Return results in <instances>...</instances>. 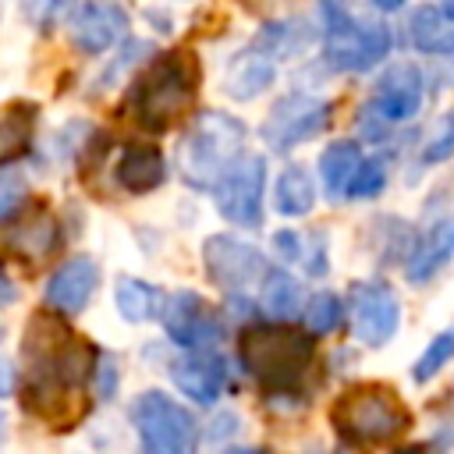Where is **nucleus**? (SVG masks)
I'll return each mask as SVG.
<instances>
[{"mask_svg": "<svg viewBox=\"0 0 454 454\" xmlns=\"http://www.w3.org/2000/svg\"><path fill=\"white\" fill-rule=\"evenodd\" d=\"M25 411L53 422V429H67L85 404L74 401V390L85 383L92 365V348L53 312H35L25 326Z\"/></svg>", "mask_w": 454, "mask_h": 454, "instance_id": "obj_1", "label": "nucleus"}, {"mask_svg": "<svg viewBox=\"0 0 454 454\" xmlns=\"http://www.w3.org/2000/svg\"><path fill=\"white\" fill-rule=\"evenodd\" d=\"M245 124L231 114H199V121L188 128L181 149H177V170L192 188H213L223 181V174L245 156Z\"/></svg>", "mask_w": 454, "mask_h": 454, "instance_id": "obj_2", "label": "nucleus"}, {"mask_svg": "<svg viewBox=\"0 0 454 454\" xmlns=\"http://www.w3.org/2000/svg\"><path fill=\"white\" fill-rule=\"evenodd\" d=\"M330 419H333L337 433L348 443H358V447L387 443V440L401 436L411 426L408 404L387 383H358V387H348L337 397Z\"/></svg>", "mask_w": 454, "mask_h": 454, "instance_id": "obj_3", "label": "nucleus"}, {"mask_svg": "<svg viewBox=\"0 0 454 454\" xmlns=\"http://www.w3.org/2000/svg\"><path fill=\"white\" fill-rule=\"evenodd\" d=\"M195 92L199 64L192 60V53H163L142 71L135 85V114L145 128L167 131L192 110Z\"/></svg>", "mask_w": 454, "mask_h": 454, "instance_id": "obj_4", "label": "nucleus"}, {"mask_svg": "<svg viewBox=\"0 0 454 454\" xmlns=\"http://www.w3.org/2000/svg\"><path fill=\"white\" fill-rule=\"evenodd\" d=\"M316 340L291 326H252L241 340L245 369L270 390H291L305 376Z\"/></svg>", "mask_w": 454, "mask_h": 454, "instance_id": "obj_5", "label": "nucleus"}, {"mask_svg": "<svg viewBox=\"0 0 454 454\" xmlns=\"http://www.w3.org/2000/svg\"><path fill=\"white\" fill-rule=\"evenodd\" d=\"M326 43L323 57L337 71H369L390 53V28L383 21H358L351 11L326 4Z\"/></svg>", "mask_w": 454, "mask_h": 454, "instance_id": "obj_6", "label": "nucleus"}, {"mask_svg": "<svg viewBox=\"0 0 454 454\" xmlns=\"http://www.w3.org/2000/svg\"><path fill=\"white\" fill-rule=\"evenodd\" d=\"M131 422L142 440V454H195L192 415L160 390H145L131 404Z\"/></svg>", "mask_w": 454, "mask_h": 454, "instance_id": "obj_7", "label": "nucleus"}, {"mask_svg": "<svg viewBox=\"0 0 454 454\" xmlns=\"http://www.w3.org/2000/svg\"><path fill=\"white\" fill-rule=\"evenodd\" d=\"M330 121V103L319 99V96H309V92H287L280 96L266 121H262V142L277 153H287L294 149L298 142L319 135Z\"/></svg>", "mask_w": 454, "mask_h": 454, "instance_id": "obj_8", "label": "nucleus"}, {"mask_svg": "<svg viewBox=\"0 0 454 454\" xmlns=\"http://www.w3.org/2000/svg\"><path fill=\"white\" fill-rule=\"evenodd\" d=\"M348 312H351L355 337L362 344H369V348H383L394 337L397 323H401V301L380 280H358V284H351Z\"/></svg>", "mask_w": 454, "mask_h": 454, "instance_id": "obj_9", "label": "nucleus"}, {"mask_svg": "<svg viewBox=\"0 0 454 454\" xmlns=\"http://www.w3.org/2000/svg\"><path fill=\"white\" fill-rule=\"evenodd\" d=\"M262 184H266L262 156H241L216 184V209L231 223L255 227L262 220Z\"/></svg>", "mask_w": 454, "mask_h": 454, "instance_id": "obj_10", "label": "nucleus"}, {"mask_svg": "<svg viewBox=\"0 0 454 454\" xmlns=\"http://www.w3.org/2000/svg\"><path fill=\"white\" fill-rule=\"evenodd\" d=\"M422 96H426L422 71L415 64H390L380 74L365 114H376L383 124H401L422 110Z\"/></svg>", "mask_w": 454, "mask_h": 454, "instance_id": "obj_11", "label": "nucleus"}, {"mask_svg": "<svg viewBox=\"0 0 454 454\" xmlns=\"http://www.w3.org/2000/svg\"><path fill=\"white\" fill-rule=\"evenodd\" d=\"M202 259H206V273L213 277V284H220L227 291L245 287L255 277H266L270 273L266 262H262V255L252 245H245L238 238H227V234H213L206 241V248H202Z\"/></svg>", "mask_w": 454, "mask_h": 454, "instance_id": "obj_12", "label": "nucleus"}, {"mask_svg": "<svg viewBox=\"0 0 454 454\" xmlns=\"http://www.w3.org/2000/svg\"><path fill=\"white\" fill-rule=\"evenodd\" d=\"M128 28V14L117 4H78L67 14V32L78 50L85 53H103L114 46Z\"/></svg>", "mask_w": 454, "mask_h": 454, "instance_id": "obj_13", "label": "nucleus"}, {"mask_svg": "<svg viewBox=\"0 0 454 454\" xmlns=\"http://www.w3.org/2000/svg\"><path fill=\"white\" fill-rule=\"evenodd\" d=\"M163 326H167L170 340L181 344V348H199V344H213L216 340L213 312L192 291H177V294L167 298V305H163Z\"/></svg>", "mask_w": 454, "mask_h": 454, "instance_id": "obj_14", "label": "nucleus"}, {"mask_svg": "<svg viewBox=\"0 0 454 454\" xmlns=\"http://www.w3.org/2000/svg\"><path fill=\"white\" fill-rule=\"evenodd\" d=\"M96 280H99L96 262L85 259V255H74V259H67L50 277V284H46V305L57 309V312H64V316H74V312H82L89 305V298L96 291Z\"/></svg>", "mask_w": 454, "mask_h": 454, "instance_id": "obj_15", "label": "nucleus"}, {"mask_svg": "<svg viewBox=\"0 0 454 454\" xmlns=\"http://www.w3.org/2000/svg\"><path fill=\"white\" fill-rule=\"evenodd\" d=\"M170 376H174L177 390L188 394L199 404H213L223 390V362L213 358V355H202V351L177 358L170 365Z\"/></svg>", "mask_w": 454, "mask_h": 454, "instance_id": "obj_16", "label": "nucleus"}, {"mask_svg": "<svg viewBox=\"0 0 454 454\" xmlns=\"http://www.w3.org/2000/svg\"><path fill=\"white\" fill-rule=\"evenodd\" d=\"M270 82H273V57H266L255 46L234 53L231 64H227V71H223V92L234 96V99H252Z\"/></svg>", "mask_w": 454, "mask_h": 454, "instance_id": "obj_17", "label": "nucleus"}, {"mask_svg": "<svg viewBox=\"0 0 454 454\" xmlns=\"http://www.w3.org/2000/svg\"><path fill=\"white\" fill-rule=\"evenodd\" d=\"M454 259V220H440L408 255V280L411 284H426L433 273H440L447 262Z\"/></svg>", "mask_w": 454, "mask_h": 454, "instance_id": "obj_18", "label": "nucleus"}, {"mask_svg": "<svg viewBox=\"0 0 454 454\" xmlns=\"http://www.w3.org/2000/svg\"><path fill=\"white\" fill-rule=\"evenodd\" d=\"M163 177H167V160L153 145H128L117 160V184L135 195L160 188Z\"/></svg>", "mask_w": 454, "mask_h": 454, "instance_id": "obj_19", "label": "nucleus"}, {"mask_svg": "<svg viewBox=\"0 0 454 454\" xmlns=\"http://www.w3.org/2000/svg\"><path fill=\"white\" fill-rule=\"evenodd\" d=\"M365 163L358 142H330L323 153H319V177H323V188L330 199H340L351 192V181L358 174V167Z\"/></svg>", "mask_w": 454, "mask_h": 454, "instance_id": "obj_20", "label": "nucleus"}, {"mask_svg": "<svg viewBox=\"0 0 454 454\" xmlns=\"http://www.w3.org/2000/svg\"><path fill=\"white\" fill-rule=\"evenodd\" d=\"M408 39L419 53L450 57L454 53V21L440 14V7H415L408 18Z\"/></svg>", "mask_w": 454, "mask_h": 454, "instance_id": "obj_21", "label": "nucleus"}, {"mask_svg": "<svg viewBox=\"0 0 454 454\" xmlns=\"http://www.w3.org/2000/svg\"><path fill=\"white\" fill-rule=\"evenodd\" d=\"M57 241H60V234H57V220L50 213H35L7 234V248L14 255H21L25 262H43L46 255H53Z\"/></svg>", "mask_w": 454, "mask_h": 454, "instance_id": "obj_22", "label": "nucleus"}, {"mask_svg": "<svg viewBox=\"0 0 454 454\" xmlns=\"http://www.w3.org/2000/svg\"><path fill=\"white\" fill-rule=\"evenodd\" d=\"M312 202H316V188H312L309 170L298 167V163L284 167L280 177H277V184H273V206H277V213H284V216H305L312 209Z\"/></svg>", "mask_w": 454, "mask_h": 454, "instance_id": "obj_23", "label": "nucleus"}, {"mask_svg": "<svg viewBox=\"0 0 454 454\" xmlns=\"http://www.w3.org/2000/svg\"><path fill=\"white\" fill-rule=\"evenodd\" d=\"M32 124H35L32 103H14L4 110V117H0V163H11L28 149Z\"/></svg>", "mask_w": 454, "mask_h": 454, "instance_id": "obj_24", "label": "nucleus"}, {"mask_svg": "<svg viewBox=\"0 0 454 454\" xmlns=\"http://www.w3.org/2000/svg\"><path fill=\"white\" fill-rule=\"evenodd\" d=\"M156 305H160V294L153 284L145 280H135V277H124L117 284V309L128 323H145L156 316Z\"/></svg>", "mask_w": 454, "mask_h": 454, "instance_id": "obj_25", "label": "nucleus"}, {"mask_svg": "<svg viewBox=\"0 0 454 454\" xmlns=\"http://www.w3.org/2000/svg\"><path fill=\"white\" fill-rule=\"evenodd\" d=\"M262 309L273 319H291L298 312V284L284 270H270L262 277Z\"/></svg>", "mask_w": 454, "mask_h": 454, "instance_id": "obj_26", "label": "nucleus"}, {"mask_svg": "<svg viewBox=\"0 0 454 454\" xmlns=\"http://www.w3.org/2000/svg\"><path fill=\"white\" fill-rule=\"evenodd\" d=\"M450 358H454V323H450L447 330H440V333L426 344V351L419 355V362H415V369H411L415 383H429Z\"/></svg>", "mask_w": 454, "mask_h": 454, "instance_id": "obj_27", "label": "nucleus"}, {"mask_svg": "<svg viewBox=\"0 0 454 454\" xmlns=\"http://www.w3.org/2000/svg\"><path fill=\"white\" fill-rule=\"evenodd\" d=\"M340 312L344 309H340V298L333 291H316L309 298V305H305V326H309V333H330V330H337Z\"/></svg>", "mask_w": 454, "mask_h": 454, "instance_id": "obj_28", "label": "nucleus"}, {"mask_svg": "<svg viewBox=\"0 0 454 454\" xmlns=\"http://www.w3.org/2000/svg\"><path fill=\"white\" fill-rule=\"evenodd\" d=\"M298 46H301V32L294 28V21H270V25H262L259 43H255V50H262L266 57H273V53H291V50H298Z\"/></svg>", "mask_w": 454, "mask_h": 454, "instance_id": "obj_29", "label": "nucleus"}, {"mask_svg": "<svg viewBox=\"0 0 454 454\" xmlns=\"http://www.w3.org/2000/svg\"><path fill=\"white\" fill-rule=\"evenodd\" d=\"M383 184H387V163L383 160H365L362 167H358V174H355V181H351V199H372V195H380L383 192Z\"/></svg>", "mask_w": 454, "mask_h": 454, "instance_id": "obj_30", "label": "nucleus"}, {"mask_svg": "<svg viewBox=\"0 0 454 454\" xmlns=\"http://www.w3.org/2000/svg\"><path fill=\"white\" fill-rule=\"evenodd\" d=\"M450 156H454V110L440 117L433 138H429L426 149H422V163L429 167V163H443V160H450Z\"/></svg>", "mask_w": 454, "mask_h": 454, "instance_id": "obj_31", "label": "nucleus"}, {"mask_svg": "<svg viewBox=\"0 0 454 454\" xmlns=\"http://www.w3.org/2000/svg\"><path fill=\"white\" fill-rule=\"evenodd\" d=\"M25 177L14 174V170H0V220L11 216L21 202H25Z\"/></svg>", "mask_w": 454, "mask_h": 454, "instance_id": "obj_32", "label": "nucleus"}, {"mask_svg": "<svg viewBox=\"0 0 454 454\" xmlns=\"http://www.w3.org/2000/svg\"><path fill=\"white\" fill-rule=\"evenodd\" d=\"M149 50H153L149 43H128V46L117 53V60L99 74V82H96V85H99V89H106L110 82H117V78H121V71H124V67H131V64L138 60V53H149Z\"/></svg>", "mask_w": 454, "mask_h": 454, "instance_id": "obj_33", "label": "nucleus"}, {"mask_svg": "<svg viewBox=\"0 0 454 454\" xmlns=\"http://www.w3.org/2000/svg\"><path fill=\"white\" fill-rule=\"evenodd\" d=\"M114 390H117V362L110 355H99V365H96V394L106 401V397H114Z\"/></svg>", "mask_w": 454, "mask_h": 454, "instance_id": "obj_34", "label": "nucleus"}, {"mask_svg": "<svg viewBox=\"0 0 454 454\" xmlns=\"http://www.w3.org/2000/svg\"><path fill=\"white\" fill-rule=\"evenodd\" d=\"M273 245L280 248L284 259H305V252H301V238H298L294 231H280V234H273Z\"/></svg>", "mask_w": 454, "mask_h": 454, "instance_id": "obj_35", "label": "nucleus"}, {"mask_svg": "<svg viewBox=\"0 0 454 454\" xmlns=\"http://www.w3.org/2000/svg\"><path fill=\"white\" fill-rule=\"evenodd\" d=\"M11 387H14V369H11L7 358H0V397H7Z\"/></svg>", "mask_w": 454, "mask_h": 454, "instance_id": "obj_36", "label": "nucleus"}, {"mask_svg": "<svg viewBox=\"0 0 454 454\" xmlns=\"http://www.w3.org/2000/svg\"><path fill=\"white\" fill-rule=\"evenodd\" d=\"M11 298H14V287H11V284H7L4 277H0V305H7Z\"/></svg>", "mask_w": 454, "mask_h": 454, "instance_id": "obj_37", "label": "nucleus"}, {"mask_svg": "<svg viewBox=\"0 0 454 454\" xmlns=\"http://www.w3.org/2000/svg\"><path fill=\"white\" fill-rule=\"evenodd\" d=\"M394 454H426V447H422V443H411V447H401V450H394Z\"/></svg>", "mask_w": 454, "mask_h": 454, "instance_id": "obj_38", "label": "nucleus"}, {"mask_svg": "<svg viewBox=\"0 0 454 454\" xmlns=\"http://www.w3.org/2000/svg\"><path fill=\"white\" fill-rule=\"evenodd\" d=\"M440 14H443L447 21H454V4H440Z\"/></svg>", "mask_w": 454, "mask_h": 454, "instance_id": "obj_39", "label": "nucleus"}, {"mask_svg": "<svg viewBox=\"0 0 454 454\" xmlns=\"http://www.w3.org/2000/svg\"><path fill=\"white\" fill-rule=\"evenodd\" d=\"M227 454H255V450H227Z\"/></svg>", "mask_w": 454, "mask_h": 454, "instance_id": "obj_40", "label": "nucleus"}, {"mask_svg": "<svg viewBox=\"0 0 454 454\" xmlns=\"http://www.w3.org/2000/svg\"><path fill=\"white\" fill-rule=\"evenodd\" d=\"M0 440H4V415H0Z\"/></svg>", "mask_w": 454, "mask_h": 454, "instance_id": "obj_41", "label": "nucleus"}]
</instances>
